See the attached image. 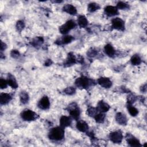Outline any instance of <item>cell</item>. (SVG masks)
Returning <instances> with one entry per match:
<instances>
[{"label":"cell","mask_w":147,"mask_h":147,"mask_svg":"<svg viewBox=\"0 0 147 147\" xmlns=\"http://www.w3.org/2000/svg\"><path fill=\"white\" fill-rule=\"evenodd\" d=\"M12 99V96L9 94L2 93L0 96V102H1V105H6L8 104Z\"/></svg>","instance_id":"cell-14"},{"label":"cell","mask_w":147,"mask_h":147,"mask_svg":"<svg viewBox=\"0 0 147 147\" xmlns=\"http://www.w3.org/2000/svg\"><path fill=\"white\" fill-rule=\"evenodd\" d=\"M88 55L90 57H93L96 54H97V52L96 50H94V49H92V50H90L88 53Z\"/></svg>","instance_id":"cell-36"},{"label":"cell","mask_w":147,"mask_h":147,"mask_svg":"<svg viewBox=\"0 0 147 147\" xmlns=\"http://www.w3.org/2000/svg\"><path fill=\"white\" fill-rule=\"evenodd\" d=\"M98 83L101 86L106 89L110 88L112 86V82L111 80L108 78H105V77L100 78L98 80Z\"/></svg>","instance_id":"cell-9"},{"label":"cell","mask_w":147,"mask_h":147,"mask_svg":"<svg viewBox=\"0 0 147 147\" xmlns=\"http://www.w3.org/2000/svg\"><path fill=\"white\" fill-rule=\"evenodd\" d=\"M43 43V38L40 37H37L33 41V45L36 46V45H39Z\"/></svg>","instance_id":"cell-32"},{"label":"cell","mask_w":147,"mask_h":147,"mask_svg":"<svg viewBox=\"0 0 147 147\" xmlns=\"http://www.w3.org/2000/svg\"><path fill=\"white\" fill-rule=\"evenodd\" d=\"M105 13L109 17L114 16L118 15V9L113 6H107L105 8Z\"/></svg>","instance_id":"cell-10"},{"label":"cell","mask_w":147,"mask_h":147,"mask_svg":"<svg viewBox=\"0 0 147 147\" xmlns=\"http://www.w3.org/2000/svg\"><path fill=\"white\" fill-rule=\"evenodd\" d=\"M90 81L86 77H82L78 78L76 81V85L80 89H87L90 85Z\"/></svg>","instance_id":"cell-5"},{"label":"cell","mask_w":147,"mask_h":147,"mask_svg":"<svg viewBox=\"0 0 147 147\" xmlns=\"http://www.w3.org/2000/svg\"><path fill=\"white\" fill-rule=\"evenodd\" d=\"M77 128L78 130L82 132H86L88 130L89 126L86 122L84 121H80L77 124Z\"/></svg>","instance_id":"cell-16"},{"label":"cell","mask_w":147,"mask_h":147,"mask_svg":"<svg viewBox=\"0 0 147 147\" xmlns=\"http://www.w3.org/2000/svg\"><path fill=\"white\" fill-rule=\"evenodd\" d=\"M76 62H77V59H76L75 56L71 53L68 54L67 59L65 62V64L67 65L68 66H69L71 65H72L76 63Z\"/></svg>","instance_id":"cell-21"},{"label":"cell","mask_w":147,"mask_h":147,"mask_svg":"<svg viewBox=\"0 0 147 147\" xmlns=\"http://www.w3.org/2000/svg\"><path fill=\"white\" fill-rule=\"evenodd\" d=\"M94 118L97 122L98 123H102L104 122L105 118V115L104 114V113H100L99 114H97L95 117Z\"/></svg>","instance_id":"cell-27"},{"label":"cell","mask_w":147,"mask_h":147,"mask_svg":"<svg viewBox=\"0 0 147 147\" xmlns=\"http://www.w3.org/2000/svg\"><path fill=\"white\" fill-rule=\"evenodd\" d=\"M117 8L118 9H121V10H124V9H127L128 8H129V6L128 4H126V3H124V2H118L117 4Z\"/></svg>","instance_id":"cell-28"},{"label":"cell","mask_w":147,"mask_h":147,"mask_svg":"<svg viewBox=\"0 0 147 147\" xmlns=\"http://www.w3.org/2000/svg\"><path fill=\"white\" fill-rule=\"evenodd\" d=\"M128 112H129V113H130V114L132 116H133V117L136 116L138 114V110H137L136 108L130 105H128Z\"/></svg>","instance_id":"cell-26"},{"label":"cell","mask_w":147,"mask_h":147,"mask_svg":"<svg viewBox=\"0 0 147 147\" xmlns=\"http://www.w3.org/2000/svg\"><path fill=\"white\" fill-rule=\"evenodd\" d=\"M112 28L118 31H124L125 29V23L120 18L113 19L112 21Z\"/></svg>","instance_id":"cell-6"},{"label":"cell","mask_w":147,"mask_h":147,"mask_svg":"<svg viewBox=\"0 0 147 147\" xmlns=\"http://www.w3.org/2000/svg\"><path fill=\"white\" fill-rule=\"evenodd\" d=\"M21 118L26 121H31L37 118V114L31 110H25L21 114Z\"/></svg>","instance_id":"cell-3"},{"label":"cell","mask_w":147,"mask_h":147,"mask_svg":"<svg viewBox=\"0 0 147 147\" xmlns=\"http://www.w3.org/2000/svg\"><path fill=\"white\" fill-rule=\"evenodd\" d=\"M76 26L75 22L72 20H69L59 28V31L62 34H67L71 29H74Z\"/></svg>","instance_id":"cell-4"},{"label":"cell","mask_w":147,"mask_h":147,"mask_svg":"<svg viewBox=\"0 0 147 147\" xmlns=\"http://www.w3.org/2000/svg\"><path fill=\"white\" fill-rule=\"evenodd\" d=\"M110 109L109 105L106 104V102H104L103 101H101L98 102L97 109L98 111H99L100 113H105L107 112Z\"/></svg>","instance_id":"cell-12"},{"label":"cell","mask_w":147,"mask_h":147,"mask_svg":"<svg viewBox=\"0 0 147 147\" xmlns=\"http://www.w3.org/2000/svg\"><path fill=\"white\" fill-rule=\"evenodd\" d=\"M68 108V111L72 118L75 120H78L80 116V110L77 105L75 103H72L69 105Z\"/></svg>","instance_id":"cell-2"},{"label":"cell","mask_w":147,"mask_h":147,"mask_svg":"<svg viewBox=\"0 0 147 147\" xmlns=\"http://www.w3.org/2000/svg\"><path fill=\"white\" fill-rule=\"evenodd\" d=\"M100 8V5L95 3H90L88 5V11L90 12H94L98 10Z\"/></svg>","instance_id":"cell-25"},{"label":"cell","mask_w":147,"mask_h":147,"mask_svg":"<svg viewBox=\"0 0 147 147\" xmlns=\"http://www.w3.org/2000/svg\"><path fill=\"white\" fill-rule=\"evenodd\" d=\"M64 137V130L61 126L52 128L49 133V137L51 140L55 141L61 140Z\"/></svg>","instance_id":"cell-1"},{"label":"cell","mask_w":147,"mask_h":147,"mask_svg":"<svg viewBox=\"0 0 147 147\" xmlns=\"http://www.w3.org/2000/svg\"><path fill=\"white\" fill-rule=\"evenodd\" d=\"M104 50L106 54L109 56L112 57L115 55V49H114L113 46L110 44H108L105 46Z\"/></svg>","instance_id":"cell-18"},{"label":"cell","mask_w":147,"mask_h":147,"mask_svg":"<svg viewBox=\"0 0 147 147\" xmlns=\"http://www.w3.org/2000/svg\"><path fill=\"white\" fill-rule=\"evenodd\" d=\"M50 106V102L47 96L43 97L38 103V107L43 110H47Z\"/></svg>","instance_id":"cell-8"},{"label":"cell","mask_w":147,"mask_h":147,"mask_svg":"<svg viewBox=\"0 0 147 147\" xmlns=\"http://www.w3.org/2000/svg\"><path fill=\"white\" fill-rule=\"evenodd\" d=\"M130 61H131L132 64L134 65H139L141 63V59L140 57L137 55H133L132 57V58L130 59Z\"/></svg>","instance_id":"cell-24"},{"label":"cell","mask_w":147,"mask_h":147,"mask_svg":"<svg viewBox=\"0 0 147 147\" xmlns=\"http://www.w3.org/2000/svg\"><path fill=\"white\" fill-rule=\"evenodd\" d=\"M146 84H145L144 86H142L141 88V91L142 92H144L145 93L146 91Z\"/></svg>","instance_id":"cell-38"},{"label":"cell","mask_w":147,"mask_h":147,"mask_svg":"<svg viewBox=\"0 0 147 147\" xmlns=\"http://www.w3.org/2000/svg\"><path fill=\"white\" fill-rule=\"evenodd\" d=\"M109 138L113 142L119 144L121 142L123 136L120 132H113L110 133Z\"/></svg>","instance_id":"cell-7"},{"label":"cell","mask_w":147,"mask_h":147,"mask_svg":"<svg viewBox=\"0 0 147 147\" xmlns=\"http://www.w3.org/2000/svg\"><path fill=\"white\" fill-rule=\"evenodd\" d=\"M97 112H98V110H97V108H94L93 107L89 108L87 111L88 115L89 116L93 117H94L97 114Z\"/></svg>","instance_id":"cell-29"},{"label":"cell","mask_w":147,"mask_h":147,"mask_svg":"<svg viewBox=\"0 0 147 147\" xmlns=\"http://www.w3.org/2000/svg\"><path fill=\"white\" fill-rule=\"evenodd\" d=\"M128 103L129 105H131L137 100V97L133 94H130L128 97Z\"/></svg>","instance_id":"cell-31"},{"label":"cell","mask_w":147,"mask_h":147,"mask_svg":"<svg viewBox=\"0 0 147 147\" xmlns=\"http://www.w3.org/2000/svg\"><path fill=\"white\" fill-rule=\"evenodd\" d=\"M11 55L12 57L13 58H17L20 56V53L17 50H12V51L11 53Z\"/></svg>","instance_id":"cell-35"},{"label":"cell","mask_w":147,"mask_h":147,"mask_svg":"<svg viewBox=\"0 0 147 147\" xmlns=\"http://www.w3.org/2000/svg\"><path fill=\"white\" fill-rule=\"evenodd\" d=\"M78 24L81 28H85L88 24V21L85 16H80L78 19Z\"/></svg>","instance_id":"cell-20"},{"label":"cell","mask_w":147,"mask_h":147,"mask_svg":"<svg viewBox=\"0 0 147 147\" xmlns=\"http://www.w3.org/2000/svg\"><path fill=\"white\" fill-rule=\"evenodd\" d=\"M128 143L132 146H140L141 145L140 143V141L133 136H129L127 139Z\"/></svg>","instance_id":"cell-19"},{"label":"cell","mask_w":147,"mask_h":147,"mask_svg":"<svg viewBox=\"0 0 147 147\" xmlns=\"http://www.w3.org/2000/svg\"><path fill=\"white\" fill-rule=\"evenodd\" d=\"M20 101L22 104H26L29 101V96L26 92H22L20 93Z\"/></svg>","instance_id":"cell-22"},{"label":"cell","mask_w":147,"mask_h":147,"mask_svg":"<svg viewBox=\"0 0 147 147\" xmlns=\"http://www.w3.org/2000/svg\"><path fill=\"white\" fill-rule=\"evenodd\" d=\"M6 48H7V45L5 43H4L3 41H1V51H3Z\"/></svg>","instance_id":"cell-37"},{"label":"cell","mask_w":147,"mask_h":147,"mask_svg":"<svg viewBox=\"0 0 147 147\" xmlns=\"http://www.w3.org/2000/svg\"><path fill=\"white\" fill-rule=\"evenodd\" d=\"M7 81L8 85H9L11 87H12L13 89L17 88V87H18L17 83L15 77L12 75H11L9 74L8 75V79Z\"/></svg>","instance_id":"cell-17"},{"label":"cell","mask_w":147,"mask_h":147,"mask_svg":"<svg viewBox=\"0 0 147 147\" xmlns=\"http://www.w3.org/2000/svg\"><path fill=\"white\" fill-rule=\"evenodd\" d=\"M74 40V37L71 36H65L60 40L59 44H67Z\"/></svg>","instance_id":"cell-23"},{"label":"cell","mask_w":147,"mask_h":147,"mask_svg":"<svg viewBox=\"0 0 147 147\" xmlns=\"http://www.w3.org/2000/svg\"><path fill=\"white\" fill-rule=\"evenodd\" d=\"M63 11L71 15H76L77 13V11L76 8L71 4H66L63 7Z\"/></svg>","instance_id":"cell-11"},{"label":"cell","mask_w":147,"mask_h":147,"mask_svg":"<svg viewBox=\"0 0 147 147\" xmlns=\"http://www.w3.org/2000/svg\"><path fill=\"white\" fill-rule=\"evenodd\" d=\"M8 82H7V81L1 78V80H0V87H1V88L2 89H5L7 88V86H8Z\"/></svg>","instance_id":"cell-34"},{"label":"cell","mask_w":147,"mask_h":147,"mask_svg":"<svg viewBox=\"0 0 147 147\" xmlns=\"http://www.w3.org/2000/svg\"><path fill=\"white\" fill-rule=\"evenodd\" d=\"M116 120L118 124L122 125H125L127 124V118L125 114L122 113H118L116 116Z\"/></svg>","instance_id":"cell-13"},{"label":"cell","mask_w":147,"mask_h":147,"mask_svg":"<svg viewBox=\"0 0 147 147\" xmlns=\"http://www.w3.org/2000/svg\"><path fill=\"white\" fill-rule=\"evenodd\" d=\"M64 92L67 95H72L76 93V89L72 87H68L64 90Z\"/></svg>","instance_id":"cell-30"},{"label":"cell","mask_w":147,"mask_h":147,"mask_svg":"<svg viewBox=\"0 0 147 147\" xmlns=\"http://www.w3.org/2000/svg\"><path fill=\"white\" fill-rule=\"evenodd\" d=\"M24 23L23 21H19L17 23V24H16V28L17 29H18V31H22L24 28Z\"/></svg>","instance_id":"cell-33"},{"label":"cell","mask_w":147,"mask_h":147,"mask_svg":"<svg viewBox=\"0 0 147 147\" xmlns=\"http://www.w3.org/2000/svg\"><path fill=\"white\" fill-rule=\"evenodd\" d=\"M71 119L67 116H62L60 120V126L64 128L69 126L71 124Z\"/></svg>","instance_id":"cell-15"}]
</instances>
